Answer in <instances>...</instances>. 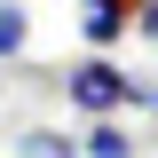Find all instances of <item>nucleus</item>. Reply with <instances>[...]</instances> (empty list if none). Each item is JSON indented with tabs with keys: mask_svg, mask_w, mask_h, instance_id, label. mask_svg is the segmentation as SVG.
Returning <instances> with one entry per match:
<instances>
[{
	"mask_svg": "<svg viewBox=\"0 0 158 158\" xmlns=\"http://www.w3.org/2000/svg\"><path fill=\"white\" fill-rule=\"evenodd\" d=\"M63 95H71L87 118H118L127 103H150V87H142L135 71H118V63L87 56V63H71V71H63Z\"/></svg>",
	"mask_w": 158,
	"mask_h": 158,
	"instance_id": "nucleus-1",
	"label": "nucleus"
},
{
	"mask_svg": "<svg viewBox=\"0 0 158 158\" xmlns=\"http://www.w3.org/2000/svg\"><path fill=\"white\" fill-rule=\"evenodd\" d=\"M135 16H142V0H79V40L87 48H111Z\"/></svg>",
	"mask_w": 158,
	"mask_h": 158,
	"instance_id": "nucleus-2",
	"label": "nucleus"
},
{
	"mask_svg": "<svg viewBox=\"0 0 158 158\" xmlns=\"http://www.w3.org/2000/svg\"><path fill=\"white\" fill-rule=\"evenodd\" d=\"M79 158H135V142H127L118 118H95V127L79 135Z\"/></svg>",
	"mask_w": 158,
	"mask_h": 158,
	"instance_id": "nucleus-3",
	"label": "nucleus"
},
{
	"mask_svg": "<svg viewBox=\"0 0 158 158\" xmlns=\"http://www.w3.org/2000/svg\"><path fill=\"white\" fill-rule=\"evenodd\" d=\"M24 40H32V16H24L16 0H0V63H8V56H24Z\"/></svg>",
	"mask_w": 158,
	"mask_h": 158,
	"instance_id": "nucleus-4",
	"label": "nucleus"
},
{
	"mask_svg": "<svg viewBox=\"0 0 158 158\" xmlns=\"http://www.w3.org/2000/svg\"><path fill=\"white\" fill-rule=\"evenodd\" d=\"M16 150H24V158H79V142H63L56 127H32V135H24Z\"/></svg>",
	"mask_w": 158,
	"mask_h": 158,
	"instance_id": "nucleus-5",
	"label": "nucleus"
},
{
	"mask_svg": "<svg viewBox=\"0 0 158 158\" xmlns=\"http://www.w3.org/2000/svg\"><path fill=\"white\" fill-rule=\"evenodd\" d=\"M135 32H142V40L158 48V0H142V16H135Z\"/></svg>",
	"mask_w": 158,
	"mask_h": 158,
	"instance_id": "nucleus-6",
	"label": "nucleus"
},
{
	"mask_svg": "<svg viewBox=\"0 0 158 158\" xmlns=\"http://www.w3.org/2000/svg\"><path fill=\"white\" fill-rule=\"evenodd\" d=\"M150 111H158V87H150Z\"/></svg>",
	"mask_w": 158,
	"mask_h": 158,
	"instance_id": "nucleus-7",
	"label": "nucleus"
}]
</instances>
